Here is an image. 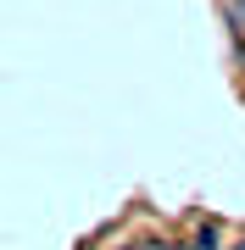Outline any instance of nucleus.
<instances>
[{
  "label": "nucleus",
  "mask_w": 245,
  "mask_h": 250,
  "mask_svg": "<svg viewBox=\"0 0 245 250\" xmlns=\"http://www.w3.org/2000/svg\"><path fill=\"white\" fill-rule=\"evenodd\" d=\"M234 250H245V245H234Z\"/></svg>",
  "instance_id": "obj_1"
},
{
  "label": "nucleus",
  "mask_w": 245,
  "mask_h": 250,
  "mask_svg": "<svg viewBox=\"0 0 245 250\" xmlns=\"http://www.w3.org/2000/svg\"><path fill=\"white\" fill-rule=\"evenodd\" d=\"M240 6H245V0H240Z\"/></svg>",
  "instance_id": "obj_2"
}]
</instances>
